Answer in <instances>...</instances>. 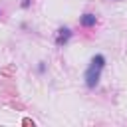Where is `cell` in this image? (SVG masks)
Segmentation results:
<instances>
[{
	"mask_svg": "<svg viewBox=\"0 0 127 127\" xmlns=\"http://www.w3.org/2000/svg\"><path fill=\"white\" fill-rule=\"evenodd\" d=\"M103 67H105V56H101V54L93 56L91 62H89V65H87V69H85V75H83L85 85L89 89H93L99 83V77H101V69Z\"/></svg>",
	"mask_w": 127,
	"mask_h": 127,
	"instance_id": "6da1fadb",
	"label": "cell"
},
{
	"mask_svg": "<svg viewBox=\"0 0 127 127\" xmlns=\"http://www.w3.org/2000/svg\"><path fill=\"white\" fill-rule=\"evenodd\" d=\"M69 38H71V30H69V28H60V30L56 32V46L67 44Z\"/></svg>",
	"mask_w": 127,
	"mask_h": 127,
	"instance_id": "7a4b0ae2",
	"label": "cell"
},
{
	"mask_svg": "<svg viewBox=\"0 0 127 127\" xmlns=\"http://www.w3.org/2000/svg\"><path fill=\"white\" fill-rule=\"evenodd\" d=\"M79 24H81L83 28H91V26H95V24H97V16L87 12V14H83V16L79 18Z\"/></svg>",
	"mask_w": 127,
	"mask_h": 127,
	"instance_id": "3957f363",
	"label": "cell"
},
{
	"mask_svg": "<svg viewBox=\"0 0 127 127\" xmlns=\"http://www.w3.org/2000/svg\"><path fill=\"white\" fill-rule=\"evenodd\" d=\"M30 4H32V0H24L22 2V8H30Z\"/></svg>",
	"mask_w": 127,
	"mask_h": 127,
	"instance_id": "277c9868",
	"label": "cell"
}]
</instances>
